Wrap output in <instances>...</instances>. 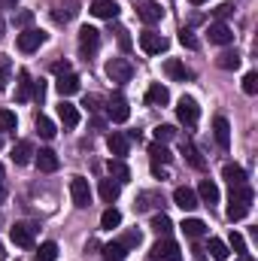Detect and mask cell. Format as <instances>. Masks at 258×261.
<instances>
[{
  "instance_id": "ffe728a7",
  "label": "cell",
  "mask_w": 258,
  "mask_h": 261,
  "mask_svg": "<svg viewBox=\"0 0 258 261\" xmlns=\"http://www.w3.org/2000/svg\"><path fill=\"white\" fill-rule=\"evenodd\" d=\"M137 15L146 21V24H155V21H161V15H164V9L155 3V0H143L140 6H137Z\"/></svg>"
},
{
  "instance_id": "8fae6325",
  "label": "cell",
  "mask_w": 258,
  "mask_h": 261,
  "mask_svg": "<svg viewBox=\"0 0 258 261\" xmlns=\"http://www.w3.org/2000/svg\"><path fill=\"white\" fill-rule=\"evenodd\" d=\"M107 116H110V122H128V116H131V107H128V100L122 97V94H116L110 103H107Z\"/></svg>"
},
{
  "instance_id": "bcb514c9",
  "label": "cell",
  "mask_w": 258,
  "mask_h": 261,
  "mask_svg": "<svg viewBox=\"0 0 258 261\" xmlns=\"http://www.w3.org/2000/svg\"><path fill=\"white\" fill-rule=\"evenodd\" d=\"M140 240H143V237H140V231H128L119 243H122L125 249H137V246H140Z\"/></svg>"
},
{
  "instance_id": "4316f807",
  "label": "cell",
  "mask_w": 258,
  "mask_h": 261,
  "mask_svg": "<svg viewBox=\"0 0 258 261\" xmlns=\"http://www.w3.org/2000/svg\"><path fill=\"white\" fill-rule=\"evenodd\" d=\"M161 206H164L161 192H140L137 195V210H161Z\"/></svg>"
},
{
  "instance_id": "7a4b0ae2",
  "label": "cell",
  "mask_w": 258,
  "mask_h": 261,
  "mask_svg": "<svg viewBox=\"0 0 258 261\" xmlns=\"http://www.w3.org/2000/svg\"><path fill=\"white\" fill-rule=\"evenodd\" d=\"M97 49H100V31H97V28H91V24H85V28L79 31V55L88 61Z\"/></svg>"
},
{
  "instance_id": "6125c7cd",
  "label": "cell",
  "mask_w": 258,
  "mask_h": 261,
  "mask_svg": "<svg viewBox=\"0 0 258 261\" xmlns=\"http://www.w3.org/2000/svg\"><path fill=\"white\" fill-rule=\"evenodd\" d=\"M0 176H3V164H0Z\"/></svg>"
},
{
  "instance_id": "f5cc1de1",
  "label": "cell",
  "mask_w": 258,
  "mask_h": 261,
  "mask_svg": "<svg viewBox=\"0 0 258 261\" xmlns=\"http://www.w3.org/2000/svg\"><path fill=\"white\" fill-rule=\"evenodd\" d=\"M6 82H9V70L3 67V70H0V91H6Z\"/></svg>"
},
{
  "instance_id": "74e56055",
  "label": "cell",
  "mask_w": 258,
  "mask_h": 261,
  "mask_svg": "<svg viewBox=\"0 0 258 261\" xmlns=\"http://www.w3.org/2000/svg\"><path fill=\"white\" fill-rule=\"evenodd\" d=\"M37 134H40L43 140H52V137H55V122L46 119V116H37Z\"/></svg>"
},
{
  "instance_id": "7bdbcfd3",
  "label": "cell",
  "mask_w": 258,
  "mask_h": 261,
  "mask_svg": "<svg viewBox=\"0 0 258 261\" xmlns=\"http://www.w3.org/2000/svg\"><path fill=\"white\" fill-rule=\"evenodd\" d=\"M176 137V128L173 125H158L155 128V143H167V140H173Z\"/></svg>"
},
{
  "instance_id": "e0dca14e",
  "label": "cell",
  "mask_w": 258,
  "mask_h": 261,
  "mask_svg": "<svg viewBox=\"0 0 258 261\" xmlns=\"http://www.w3.org/2000/svg\"><path fill=\"white\" fill-rule=\"evenodd\" d=\"M197 200L200 203H207V206H213V203H219V186L213 182V179H200L197 182Z\"/></svg>"
},
{
  "instance_id": "2e32d148",
  "label": "cell",
  "mask_w": 258,
  "mask_h": 261,
  "mask_svg": "<svg viewBox=\"0 0 258 261\" xmlns=\"http://www.w3.org/2000/svg\"><path fill=\"white\" fill-rule=\"evenodd\" d=\"M164 73H167L170 79H176V82H189V79H194V70H189L183 61H176V58H167V61H164Z\"/></svg>"
},
{
  "instance_id": "ee69618b",
  "label": "cell",
  "mask_w": 258,
  "mask_h": 261,
  "mask_svg": "<svg viewBox=\"0 0 258 261\" xmlns=\"http://www.w3.org/2000/svg\"><path fill=\"white\" fill-rule=\"evenodd\" d=\"M243 91H246V94H258V73L255 70H249V73L243 76Z\"/></svg>"
},
{
  "instance_id": "9c48e42d",
  "label": "cell",
  "mask_w": 258,
  "mask_h": 261,
  "mask_svg": "<svg viewBox=\"0 0 258 261\" xmlns=\"http://www.w3.org/2000/svg\"><path fill=\"white\" fill-rule=\"evenodd\" d=\"M140 49L146 55H161V52H167V40L161 34H155V31H143L140 34Z\"/></svg>"
},
{
  "instance_id": "681fc988",
  "label": "cell",
  "mask_w": 258,
  "mask_h": 261,
  "mask_svg": "<svg viewBox=\"0 0 258 261\" xmlns=\"http://www.w3.org/2000/svg\"><path fill=\"white\" fill-rule=\"evenodd\" d=\"M43 97H46V85L43 82H34V100L43 103Z\"/></svg>"
},
{
  "instance_id": "4dcf8cb0",
  "label": "cell",
  "mask_w": 258,
  "mask_h": 261,
  "mask_svg": "<svg viewBox=\"0 0 258 261\" xmlns=\"http://www.w3.org/2000/svg\"><path fill=\"white\" fill-rule=\"evenodd\" d=\"M149 228H152L158 237H167V234L173 231V222H170V216H164V213H155V216H152V222H149Z\"/></svg>"
},
{
  "instance_id": "d6986e66",
  "label": "cell",
  "mask_w": 258,
  "mask_h": 261,
  "mask_svg": "<svg viewBox=\"0 0 258 261\" xmlns=\"http://www.w3.org/2000/svg\"><path fill=\"white\" fill-rule=\"evenodd\" d=\"M58 119H61V125H64L67 130H73L76 125H79V110H76L70 100L61 97V103H58Z\"/></svg>"
},
{
  "instance_id": "be15d7a7",
  "label": "cell",
  "mask_w": 258,
  "mask_h": 261,
  "mask_svg": "<svg viewBox=\"0 0 258 261\" xmlns=\"http://www.w3.org/2000/svg\"><path fill=\"white\" fill-rule=\"evenodd\" d=\"M0 146H3V137H0Z\"/></svg>"
},
{
  "instance_id": "603a6c76",
  "label": "cell",
  "mask_w": 258,
  "mask_h": 261,
  "mask_svg": "<svg viewBox=\"0 0 258 261\" xmlns=\"http://www.w3.org/2000/svg\"><path fill=\"white\" fill-rule=\"evenodd\" d=\"M34 97V79H31V73L28 70H21L18 73V88H15V100L18 103H28Z\"/></svg>"
},
{
  "instance_id": "b9f144b4",
  "label": "cell",
  "mask_w": 258,
  "mask_h": 261,
  "mask_svg": "<svg viewBox=\"0 0 258 261\" xmlns=\"http://www.w3.org/2000/svg\"><path fill=\"white\" fill-rule=\"evenodd\" d=\"M179 43H183V46H186V49H197V46H200V43H197V37H194V31L192 28H183V31H179Z\"/></svg>"
},
{
  "instance_id": "e575fe53",
  "label": "cell",
  "mask_w": 258,
  "mask_h": 261,
  "mask_svg": "<svg viewBox=\"0 0 258 261\" xmlns=\"http://www.w3.org/2000/svg\"><path fill=\"white\" fill-rule=\"evenodd\" d=\"M125 255H128V249L119 240H113V243L104 246V261H125Z\"/></svg>"
},
{
  "instance_id": "94428289",
  "label": "cell",
  "mask_w": 258,
  "mask_h": 261,
  "mask_svg": "<svg viewBox=\"0 0 258 261\" xmlns=\"http://www.w3.org/2000/svg\"><path fill=\"white\" fill-rule=\"evenodd\" d=\"M0 261H3V243H0Z\"/></svg>"
},
{
  "instance_id": "d6a6232c",
  "label": "cell",
  "mask_w": 258,
  "mask_h": 261,
  "mask_svg": "<svg viewBox=\"0 0 258 261\" xmlns=\"http://www.w3.org/2000/svg\"><path fill=\"white\" fill-rule=\"evenodd\" d=\"M119 225H122V213H119L116 206H107L104 216H100V228H104V231H113V228H119Z\"/></svg>"
},
{
  "instance_id": "6da1fadb",
  "label": "cell",
  "mask_w": 258,
  "mask_h": 261,
  "mask_svg": "<svg viewBox=\"0 0 258 261\" xmlns=\"http://www.w3.org/2000/svg\"><path fill=\"white\" fill-rule=\"evenodd\" d=\"M252 200H255V192H252L246 182H243V186H234V189H231V197H228V219H231V222L246 219L249 210H252Z\"/></svg>"
},
{
  "instance_id": "277c9868",
  "label": "cell",
  "mask_w": 258,
  "mask_h": 261,
  "mask_svg": "<svg viewBox=\"0 0 258 261\" xmlns=\"http://www.w3.org/2000/svg\"><path fill=\"white\" fill-rule=\"evenodd\" d=\"M176 119H179L186 128H194V125H197V119H200V107H197L194 97H179V103H176Z\"/></svg>"
},
{
  "instance_id": "816d5d0a",
  "label": "cell",
  "mask_w": 258,
  "mask_h": 261,
  "mask_svg": "<svg viewBox=\"0 0 258 261\" xmlns=\"http://www.w3.org/2000/svg\"><path fill=\"white\" fill-rule=\"evenodd\" d=\"M85 107H88L91 113H97V110H100V107H97V97H94V94H88V97H85Z\"/></svg>"
},
{
  "instance_id": "c3c4849f",
  "label": "cell",
  "mask_w": 258,
  "mask_h": 261,
  "mask_svg": "<svg viewBox=\"0 0 258 261\" xmlns=\"http://www.w3.org/2000/svg\"><path fill=\"white\" fill-rule=\"evenodd\" d=\"M231 12H234V6H231V3H219V6H216V9H213V15H216V18H219V21H222V18H228V15H231Z\"/></svg>"
},
{
  "instance_id": "db71d44e",
  "label": "cell",
  "mask_w": 258,
  "mask_h": 261,
  "mask_svg": "<svg viewBox=\"0 0 258 261\" xmlns=\"http://www.w3.org/2000/svg\"><path fill=\"white\" fill-rule=\"evenodd\" d=\"M152 173H155L158 179H167V173H164V167H161V164H152Z\"/></svg>"
},
{
  "instance_id": "ab89813d",
  "label": "cell",
  "mask_w": 258,
  "mask_h": 261,
  "mask_svg": "<svg viewBox=\"0 0 258 261\" xmlns=\"http://www.w3.org/2000/svg\"><path fill=\"white\" fill-rule=\"evenodd\" d=\"M228 249L237 252V255H249V252H246V240H243V234H237V231H231V237H228Z\"/></svg>"
},
{
  "instance_id": "7dc6e473",
  "label": "cell",
  "mask_w": 258,
  "mask_h": 261,
  "mask_svg": "<svg viewBox=\"0 0 258 261\" xmlns=\"http://www.w3.org/2000/svg\"><path fill=\"white\" fill-rule=\"evenodd\" d=\"M31 21H34V12H31V9H21V12L15 15V28H24V31H28Z\"/></svg>"
},
{
  "instance_id": "484cf974",
  "label": "cell",
  "mask_w": 258,
  "mask_h": 261,
  "mask_svg": "<svg viewBox=\"0 0 258 261\" xmlns=\"http://www.w3.org/2000/svg\"><path fill=\"white\" fill-rule=\"evenodd\" d=\"M119 195H122V182H119V179H113V176L100 179V200H104V203L119 200Z\"/></svg>"
},
{
  "instance_id": "836d02e7",
  "label": "cell",
  "mask_w": 258,
  "mask_h": 261,
  "mask_svg": "<svg viewBox=\"0 0 258 261\" xmlns=\"http://www.w3.org/2000/svg\"><path fill=\"white\" fill-rule=\"evenodd\" d=\"M179 228H183V234H186V237H192V240H197V237H203V234H207V225H203L200 219H186Z\"/></svg>"
},
{
  "instance_id": "5bb4252c",
  "label": "cell",
  "mask_w": 258,
  "mask_h": 261,
  "mask_svg": "<svg viewBox=\"0 0 258 261\" xmlns=\"http://www.w3.org/2000/svg\"><path fill=\"white\" fill-rule=\"evenodd\" d=\"M107 146H110V152H113V158H125L131 149V140L128 134H122V130H113L110 137H107Z\"/></svg>"
},
{
  "instance_id": "8992f818",
  "label": "cell",
  "mask_w": 258,
  "mask_h": 261,
  "mask_svg": "<svg viewBox=\"0 0 258 261\" xmlns=\"http://www.w3.org/2000/svg\"><path fill=\"white\" fill-rule=\"evenodd\" d=\"M70 197H73V203H76L79 210L91 206V186H88L85 176H73V179H70Z\"/></svg>"
},
{
  "instance_id": "5b68a950",
  "label": "cell",
  "mask_w": 258,
  "mask_h": 261,
  "mask_svg": "<svg viewBox=\"0 0 258 261\" xmlns=\"http://www.w3.org/2000/svg\"><path fill=\"white\" fill-rule=\"evenodd\" d=\"M9 237H12V243H15V246H21V249H34L37 228H34V225H28V222H15V225L9 228Z\"/></svg>"
},
{
  "instance_id": "83f0119b",
  "label": "cell",
  "mask_w": 258,
  "mask_h": 261,
  "mask_svg": "<svg viewBox=\"0 0 258 261\" xmlns=\"http://www.w3.org/2000/svg\"><path fill=\"white\" fill-rule=\"evenodd\" d=\"M179 149H183V155H186V161L192 164L194 170H203V167H207V161H203V155H200V152L194 149V143H192V140H183V143H179Z\"/></svg>"
},
{
  "instance_id": "d590c367",
  "label": "cell",
  "mask_w": 258,
  "mask_h": 261,
  "mask_svg": "<svg viewBox=\"0 0 258 261\" xmlns=\"http://www.w3.org/2000/svg\"><path fill=\"white\" fill-rule=\"evenodd\" d=\"M207 252L213 255L216 261H225L228 255H231V249H228V243H222L219 237H210V246H207Z\"/></svg>"
},
{
  "instance_id": "7c38bea8",
  "label": "cell",
  "mask_w": 258,
  "mask_h": 261,
  "mask_svg": "<svg viewBox=\"0 0 258 261\" xmlns=\"http://www.w3.org/2000/svg\"><path fill=\"white\" fill-rule=\"evenodd\" d=\"M34 164H37L40 173H55L61 161H58V155L52 149H40V152H34Z\"/></svg>"
},
{
  "instance_id": "ba28073f",
  "label": "cell",
  "mask_w": 258,
  "mask_h": 261,
  "mask_svg": "<svg viewBox=\"0 0 258 261\" xmlns=\"http://www.w3.org/2000/svg\"><path fill=\"white\" fill-rule=\"evenodd\" d=\"M43 43H46V34H43V31H37V28H28V31H21V34H18V49H21L24 55L37 52Z\"/></svg>"
},
{
  "instance_id": "9a60e30c",
  "label": "cell",
  "mask_w": 258,
  "mask_h": 261,
  "mask_svg": "<svg viewBox=\"0 0 258 261\" xmlns=\"http://www.w3.org/2000/svg\"><path fill=\"white\" fill-rule=\"evenodd\" d=\"M79 88H82V85H79V76H76V73H61V76L55 79V91H58L64 100L70 94H76Z\"/></svg>"
},
{
  "instance_id": "f6af8a7d",
  "label": "cell",
  "mask_w": 258,
  "mask_h": 261,
  "mask_svg": "<svg viewBox=\"0 0 258 261\" xmlns=\"http://www.w3.org/2000/svg\"><path fill=\"white\" fill-rule=\"evenodd\" d=\"M113 31H116V40H119L122 52H131V37H128V31H125L122 24H113Z\"/></svg>"
},
{
  "instance_id": "30bf717a",
  "label": "cell",
  "mask_w": 258,
  "mask_h": 261,
  "mask_svg": "<svg viewBox=\"0 0 258 261\" xmlns=\"http://www.w3.org/2000/svg\"><path fill=\"white\" fill-rule=\"evenodd\" d=\"M207 37H210V43H216V46H228V43H234V31H231L225 21H213V24L207 28Z\"/></svg>"
},
{
  "instance_id": "11a10c76",
  "label": "cell",
  "mask_w": 258,
  "mask_h": 261,
  "mask_svg": "<svg viewBox=\"0 0 258 261\" xmlns=\"http://www.w3.org/2000/svg\"><path fill=\"white\" fill-rule=\"evenodd\" d=\"M6 195H9V189H6V179H3V176H0V203H3V200H6Z\"/></svg>"
},
{
  "instance_id": "d4e9b609",
  "label": "cell",
  "mask_w": 258,
  "mask_h": 261,
  "mask_svg": "<svg viewBox=\"0 0 258 261\" xmlns=\"http://www.w3.org/2000/svg\"><path fill=\"white\" fill-rule=\"evenodd\" d=\"M12 161L15 164H31L34 161V143L31 140H18L12 146Z\"/></svg>"
},
{
  "instance_id": "ac0fdd59",
  "label": "cell",
  "mask_w": 258,
  "mask_h": 261,
  "mask_svg": "<svg viewBox=\"0 0 258 261\" xmlns=\"http://www.w3.org/2000/svg\"><path fill=\"white\" fill-rule=\"evenodd\" d=\"M173 203H176L179 210L192 213V210L197 206V203H200V200H197V195H194V189H189V186H179V189L173 192Z\"/></svg>"
},
{
  "instance_id": "60d3db41",
  "label": "cell",
  "mask_w": 258,
  "mask_h": 261,
  "mask_svg": "<svg viewBox=\"0 0 258 261\" xmlns=\"http://www.w3.org/2000/svg\"><path fill=\"white\" fill-rule=\"evenodd\" d=\"M15 125H18L15 113L12 110H0V130H15Z\"/></svg>"
},
{
  "instance_id": "f35d334b",
  "label": "cell",
  "mask_w": 258,
  "mask_h": 261,
  "mask_svg": "<svg viewBox=\"0 0 258 261\" xmlns=\"http://www.w3.org/2000/svg\"><path fill=\"white\" fill-rule=\"evenodd\" d=\"M216 64L222 67V70H237V67H240V55H237V52H222V55L216 58Z\"/></svg>"
},
{
  "instance_id": "f907efd6",
  "label": "cell",
  "mask_w": 258,
  "mask_h": 261,
  "mask_svg": "<svg viewBox=\"0 0 258 261\" xmlns=\"http://www.w3.org/2000/svg\"><path fill=\"white\" fill-rule=\"evenodd\" d=\"M52 70L61 76V73H70V64H67V61H55V64H52Z\"/></svg>"
},
{
  "instance_id": "4fadbf2b",
  "label": "cell",
  "mask_w": 258,
  "mask_h": 261,
  "mask_svg": "<svg viewBox=\"0 0 258 261\" xmlns=\"http://www.w3.org/2000/svg\"><path fill=\"white\" fill-rule=\"evenodd\" d=\"M88 9H91V15H97V18H107V21H116V18H119V12H122L116 0H94Z\"/></svg>"
},
{
  "instance_id": "680465c9",
  "label": "cell",
  "mask_w": 258,
  "mask_h": 261,
  "mask_svg": "<svg viewBox=\"0 0 258 261\" xmlns=\"http://www.w3.org/2000/svg\"><path fill=\"white\" fill-rule=\"evenodd\" d=\"M0 37H3V15H0Z\"/></svg>"
},
{
  "instance_id": "f1b7e54d",
  "label": "cell",
  "mask_w": 258,
  "mask_h": 261,
  "mask_svg": "<svg viewBox=\"0 0 258 261\" xmlns=\"http://www.w3.org/2000/svg\"><path fill=\"white\" fill-rule=\"evenodd\" d=\"M107 170H110V176L119 179V182H128L131 179V167L125 164V158H110V161H107Z\"/></svg>"
},
{
  "instance_id": "3957f363",
  "label": "cell",
  "mask_w": 258,
  "mask_h": 261,
  "mask_svg": "<svg viewBox=\"0 0 258 261\" xmlns=\"http://www.w3.org/2000/svg\"><path fill=\"white\" fill-rule=\"evenodd\" d=\"M107 76L113 82L125 85V82H131V76H134V64H131L128 58H110L107 61Z\"/></svg>"
},
{
  "instance_id": "cb8c5ba5",
  "label": "cell",
  "mask_w": 258,
  "mask_h": 261,
  "mask_svg": "<svg viewBox=\"0 0 258 261\" xmlns=\"http://www.w3.org/2000/svg\"><path fill=\"white\" fill-rule=\"evenodd\" d=\"M170 100V91H167V85H161V82H152L149 85V91H146V103L149 107H164Z\"/></svg>"
},
{
  "instance_id": "44dd1931",
  "label": "cell",
  "mask_w": 258,
  "mask_h": 261,
  "mask_svg": "<svg viewBox=\"0 0 258 261\" xmlns=\"http://www.w3.org/2000/svg\"><path fill=\"white\" fill-rule=\"evenodd\" d=\"M213 137H216L219 149H228V146H231V125H228L225 116H216V122H213Z\"/></svg>"
},
{
  "instance_id": "9f6ffc18",
  "label": "cell",
  "mask_w": 258,
  "mask_h": 261,
  "mask_svg": "<svg viewBox=\"0 0 258 261\" xmlns=\"http://www.w3.org/2000/svg\"><path fill=\"white\" fill-rule=\"evenodd\" d=\"M91 128H94V130H104V128H107V122H104V119H94V122H91Z\"/></svg>"
},
{
  "instance_id": "6f0895ef",
  "label": "cell",
  "mask_w": 258,
  "mask_h": 261,
  "mask_svg": "<svg viewBox=\"0 0 258 261\" xmlns=\"http://www.w3.org/2000/svg\"><path fill=\"white\" fill-rule=\"evenodd\" d=\"M189 3H194V6H200V3H207V0H189Z\"/></svg>"
},
{
  "instance_id": "7402d4cb",
  "label": "cell",
  "mask_w": 258,
  "mask_h": 261,
  "mask_svg": "<svg viewBox=\"0 0 258 261\" xmlns=\"http://www.w3.org/2000/svg\"><path fill=\"white\" fill-rule=\"evenodd\" d=\"M76 12H79V3H76V0H64V3H55L52 18H55L58 24H67L70 18H76Z\"/></svg>"
},
{
  "instance_id": "f546056e",
  "label": "cell",
  "mask_w": 258,
  "mask_h": 261,
  "mask_svg": "<svg viewBox=\"0 0 258 261\" xmlns=\"http://www.w3.org/2000/svg\"><path fill=\"white\" fill-rule=\"evenodd\" d=\"M222 176L228 179V186H231V189L246 182V170H243L240 164H225V167H222Z\"/></svg>"
},
{
  "instance_id": "52a82bcc",
  "label": "cell",
  "mask_w": 258,
  "mask_h": 261,
  "mask_svg": "<svg viewBox=\"0 0 258 261\" xmlns=\"http://www.w3.org/2000/svg\"><path fill=\"white\" fill-rule=\"evenodd\" d=\"M152 261H183V252H179V246L170 237H161L152 246Z\"/></svg>"
},
{
  "instance_id": "91938a15",
  "label": "cell",
  "mask_w": 258,
  "mask_h": 261,
  "mask_svg": "<svg viewBox=\"0 0 258 261\" xmlns=\"http://www.w3.org/2000/svg\"><path fill=\"white\" fill-rule=\"evenodd\" d=\"M240 261H252V258H249V255H240Z\"/></svg>"
},
{
  "instance_id": "8d00e7d4",
  "label": "cell",
  "mask_w": 258,
  "mask_h": 261,
  "mask_svg": "<svg viewBox=\"0 0 258 261\" xmlns=\"http://www.w3.org/2000/svg\"><path fill=\"white\" fill-rule=\"evenodd\" d=\"M55 258H58V243H52V240L40 243V249H37V261H55Z\"/></svg>"
},
{
  "instance_id": "1f68e13d",
  "label": "cell",
  "mask_w": 258,
  "mask_h": 261,
  "mask_svg": "<svg viewBox=\"0 0 258 261\" xmlns=\"http://www.w3.org/2000/svg\"><path fill=\"white\" fill-rule=\"evenodd\" d=\"M149 158H152V164H170V149L164 146V143H152L149 146Z\"/></svg>"
}]
</instances>
